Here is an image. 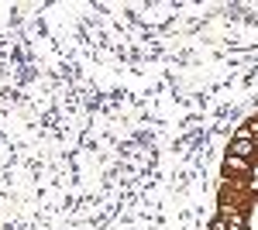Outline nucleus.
<instances>
[{
    "instance_id": "nucleus-1",
    "label": "nucleus",
    "mask_w": 258,
    "mask_h": 230,
    "mask_svg": "<svg viewBox=\"0 0 258 230\" xmlns=\"http://www.w3.org/2000/svg\"><path fill=\"white\" fill-rule=\"evenodd\" d=\"M224 172L227 175H244V172H251V162H248V158H238V155H227V158H224Z\"/></svg>"
},
{
    "instance_id": "nucleus-2",
    "label": "nucleus",
    "mask_w": 258,
    "mask_h": 230,
    "mask_svg": "<svg viewBox=\"0 0 258 230\" xmlns=\"http://www.w3.org/2000/svg\"><path fill=\"white\" fill-rule=\"evenodd\" d=\"M258 148H255V141H234L231 144V155H238V158H248L251 162V155H255Z\"/></svg>"
},
{
    "instance_id": "nucleus-3",
    "label": "nucleus",
    "mask_w": 258,
    "mask_h": 230,
    "mask_svg": "<svg viewBox=\"0 0 258 230\" xmlns=\"http://www.w3.org/2000/svg\"><path fill=\"white\" fill-rule=\"evenodd\" d=\"M210 230H231V223H227V220H224V216H217V220H214V223H210Z\"/></svg>"
}]
</instances>
